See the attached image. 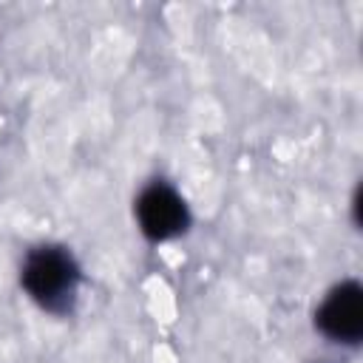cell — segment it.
Listing matches in <instances>:
<instances>
[{
    "label": "cell",
    "instance_id": "3957f363",
    "mask_svg": "<svg viewBox=\"0 0 363 363\" xmlns=\"http://www.w3.org/2000/svg\"><path fill=\"white\" fill-rule=\"evenodd\" d=\"M318 329L335 340L354 346L363 335V289L357 281L337 284L315 312Z\"/></svg>",
    "mask_w": 363,
    "mask_h": 363
},
{
    "label": "cell",
    "instance_id": "7a4b0ae2",
    "mask_svg": "<svg viewBox=\"0 0 363 363\" xmlns=\"http://www.w3.org/2000/svg\"><path fill=\"white\" fill-rule=\"evenodd\" d=\"M136 221L150 241H164L187 230L190 213L184 199L170 184L153 182L136 199Z\"/></svg>",
    "mask_w": 363,
    "mask_h": 363
},
{
    "label": "cell",
    "instance_id": "6da1fadb",
    "mask_svg": "<svg viewBox=\"0 0 363 363\" xmlns=\"http://www.w3.org/2000/svg\"><path fill=\"white\" fill-rule=\"evenodd\" d=\"M20 281L26 286V292L43 309L60 315V312H68L74 298H77L79 267H77L74 255L65 247L43 244V247H34L26 255Z\"/></svg>",
    "mask_w": 363,
    "mask_h": 363
}]
</instances>
